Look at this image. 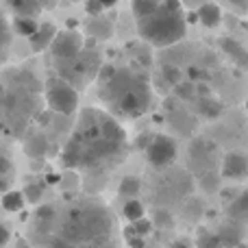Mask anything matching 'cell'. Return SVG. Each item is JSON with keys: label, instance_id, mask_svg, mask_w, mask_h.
Segmentation results:
<instances>
[{"label": "cell", "instance_id": "6da1fadb", "mask_svg": "<svg viewBox=\"0 0 248 248\" xmlns=\"http://www.w3.org/2000/svg\"><path fill=\"white\" fill-rule=\"evenodd\" d=\"M126 150V133L120 122L103 109L81 111L61 153V163L70 170H100Z\"/></svg>", "mask_w": 248, "mask_h": 248}, {"label": "cell", "instance_id": "7a4b0ae2", "mask_svg": "<svg viewBox=\"0 0 248 248\" xmlns=\"http://www.w3.org/2000/svg\"><path fill=\"white\" fill-rule=\"evenodd\" d=\"M98 96L116 120L140 118L153 105V87L146 74L126 65H107L98 70Z\"/></svg>", "mask_w": 248, "mask_h": 248}, {"label": "cell", "instance_id": "3957f363", "mask_svg": "<svg viewBox=\"0 0 248 248\" xmlns=\"http://www.w3.org/2000/svg\"><path fill=\"white\" fill-rule=\"evenodd\" d=\"M116 220L98 201H74L55 218V233L74 248L113 244Z\"/></svg>", "mask_w": 248, "mask_h": 248}, {"label": "cell", "instance_id": "277c9868", "mask_svg": "<svg viewBox=\"0 0 248 248\" xmlns=\"http://www.w3.org/2000/svg\"><path fill=\"white\" fill-rule=\"evenodd\" d=\"M187 31V20L179 0H161V7L144 20H137V33L144 42L166 48L181 42Z\"/></svg>", "mask_w": 248, "mask_h": 248}, {"label": "cell", "instance_id": "5b68a950", "mask_svg": "<svg viewBox=\"0 0 248 248\" xmlns=\"http://www.w3.org/2000/svg\"><path fill=\"white\" fill-rule=\"evenodd\" d=\"M44 103L48 111L59 116H72L78 109V90L61 77H52L44 83Z\"/></svg>", "mask_w": 248, "mask_h": 248}, {"label": "cell", "instance_id": "8992f818", "mask_svg": "<svg viewBox=\"0 0 248 248\" xmlns=\"http://www.w3.org/2000/svg\"><path fill=\"white\" fill-rule=\"evenodd\" d=\"M85 50V37H83L81 31L77 29H65V31H57L55 39H52L50 48V57L59 63H65V61H72L74 57H78Z\"/></svg>", "mask_w": 248, "mask_h": 248}, {"label": "cell", "instance_id": "52a82bcc", "mask_svg": "<svg viewBox=\"0 0 248 248\" xmlns=\"http://www.w3.org/2000/svg\"><path fill=\"white\" fill-rule=\"evenodd\" d=\"M176 141L170 135H155L146 146V159L153 168H168L176 159Z\"/></svg>", "mask_w": 248, "mask_h": 248}, {"label": "cell", "instance_id": "ba28073f", "mask_svg": "<svg viewBox=\"0 0 248 248\" xmlns=\"http://www.w3.org/2000/svg\"><path fill=\"white\" fill-rule=\"evenodd\" d=\"M222 179L229 181H246L248 179V155L244 153H227L222 159V168H220Z\"/></svg>", "mask_w": 248, "mask_h": 248}, {"label": "cell", "instance_id": "9c48e42d", "mask_svg": "<svg viewBox=\"0 0 248 248\" xmlns=\"http://www.w3.org/2000/svg\"><path fill=\"white\" fill-rule=\"evenodd\" d=\"M57 35V29L52 24H48V22H39L37 31H35L33 35L29 37V46L33 52H46L48 48H50L52 39H55Z\"/></svg>", "mask_w": 248, "mask_h": 248}, {"label": "cell", "instance_id": "30bf717a", "mask_svg": "<svg viewBox=\"0 0 248 248\" xmlns=\"http://www.w3.org/2000/svg\"><path fill=\"white\" fill-rule=\"evenodd\" d=\"M9 7V11L13 13V17H33L39 20V16L44 13L42 4L37 0H4Z\"/></svg>", "mask_w": 248, "mask_h": 248}, {"label": "cell", "instance_id": "8fae6325", "mask_svg": "<svg viewBox=\"0 0 248 248\" xmlns=\"http://www.w3.org/2000/svg\"><path fill=\"white\" fill-rule=\"evenodd\" d=\"M196 17L202 26H207V29H216V26L222 22V9H220L216 2H205V4L198 7Z\"/></svg>", "mask_w": 248, "mask_h": 248}, {"label": "cell", "instance_id": "7c38bea8", "mask_svg": "<svg viewBox=\"0 0 248 248\" xmlns=\"http://www.w3.org/2000/svg\"><path fill=\"white\" fill-rule=\"evenodd\" d=\"M26 205V198L22 194V189H7L4 194H0V207L9 214H17Z\"/></svg>", "mask_w": 248, "mask_h": 248}, {"label": "cell", "instance_id": "4fadbf2b", "mask_svg": "<svg viewBox=\"0 0 248 248\" xmlns=\"http://www.w3.org/2000/svg\"><path fill=\"white\" fill-rule=\"evenodd\" d=\"M227 214H229V218H233V220H242L244 216H248V189L240 192L231 202H229Z\"/></svg>", "mask_w": 248, "mask_h": 248}, {"label": "cell", "instance_id": "5bb4252c", "mask_svg": "<svg viewBox=\"0 0 248 248\" xmlns=\"http://www.w3.org/2000/svg\"><path fill=\"white\" fill-rule=\"evenodd\" d=\"M222 50L235 61L237 65H248V50L235 39H224L222 42Z\"/></svg>", "mask_w": 248, "mask_h": 248}, {"label": "cell", "instance_id": "9a60e30c", "mask_svg": "<svg viewBox=\"0 0 248 248\" xmlns=\"http://www.w3.org/2000/svg\"><path fill=\"white\" fill-rule=\"evenodd\" d=\"M11 172H13V161L4 148H0V194H4L11 183Z\"/></svg>", "mask_w": 248, "mask_h": 248}, {"label": "cell", "instance_id": "2e32d148", "mask_svg": "<svg viewBox=\"0 0 248 248\" xmlns=\"http://www.w3.org/2000/svg\"><path fill=\"white\" fill-rule=\"evenodd\" d=\"M37 26H39V20H33V17H13L11 22L13 35H20V37H26V39L37 31Z\"/></svg>", "mask_w": 248, "mask_h": 248}, {"label": "cell", "instance_id": "e0dca14e", "mask_svg": "<svg viewBox=\"0 0 248 248\" xmlns=\"http://www.w3.org/2000/svg\"><path fill=\"white\" fill-rule=\"evenodd\" d=\"M161 7V0H133L131 4V11L135 20H144L148 17L150 13H155L157 9Z\"/></svg>", "mask_w": 248, "mask_h": 248}, {"label": "cell", "instance_id": "ac0fdd59", "mask_svg": "<svg viewBox=\"0 0 248 248\" xmlns=\"http://www.w3.org/2000/svg\"><path fill=\"white\" fill-rule=\"evenodd\" d=\"M198 113L214 120L222 113V103H218L214 96H202V98H198Z\"/></svg>", "mask_w": 248, "mask_h": 248}, {"label": "cell", "instance_id": "d6986e66", "mask_svg": "<svg viewBox=\"0 0 248 248\" xmlns=\"http://www.w3.org/2000/svg\"><path fill=\"white\" fill-rule=\"evenodd\" d=\"M122 216L128 220V222H135L140 218H146V207L140 198H128L122 207Z\"/></svg>", "mask_w": 248, "mask_h": 248}, {"label": "cell", "instance_id": "ffe728a7", "mask_svg": "<svg viewBox=\"0 0 248 248\" xmlns=\"http://www.w3.org/2000/svg\"><path fill=\"white\" fill-rule=\"evenodd\" d=\"M11 42H13V29L9 24V20L0 13V59H4L11 48Z\"/></svg>", "mask_w": 248, "mask_h": 248}, {"label": "cell", "instance_id": "44dd1931", "mask_svg": "<svg viewBox=\"0 0 248 248\" xmlns=\"http://www.w3.org/2000/svg\"><path fill=\"white\" fill-rule=\"evenodd\" d=\"M140 189H141V181L137 179V176H124L120 187H118V192H120L122 196H126V198H137Z\"/></svg>", "mask_w": 248, "mask_h": 248}, {"label": "cell", "instance_id": "7402d4cb", "mask_svg": "<svg viewBox=\"0 0 248 248\" xmlns=\"http://www.w3.org/2000/svg\"><path fill=\"white\" fill-rule=\"evenodd\" d=\"M153 229H155L153 220H148V218H140V220H135V222H131V231H126V235H140V237H146V235H150V233H153Z\"/></svg>", "mask_w": 248, "mask_h": 248}, {"label": "cell", "instance_id": "603a6c76", "mask_svg": "<svg viewBox=\"0 0 248 248\" xmlns=\"http://www.w3.org/2000/svg\"><path fill=\"white\" fill-rule=\"evenodd\" d=\"M172 90H174L176 98L187 100V98H194V96H196V83L194 81H181V83H176Z\"/></svg>", "mask_w": 248, "mask_h": 248}, {"label": "cell", "instance_id": "cb8c5ba5", "mask_svg": "<svg viewBox=\"0 0 248 248\" xmlns=\"http://www.w3.org/2000/svg\"><path fill=\"white\" fill-rule=\"evenodd\" d=\"M161 77H163V81H166L170 87H174L176 83L183 81V72H181V68H176V65H163V68H161Z\"/></svg>", "mask_w": 248, "mask_h": 248}, {"label": "cell", "instance_id": "d4e9b609", "mask_svg": "<svg viewBox=\"0 0 248 248\" xmlns=\"http://www.w3.org/2000/svg\"><path fill=\"white\" fill-rule=\"evenodd\" d=\"M198 185L202 187V192H218L220 187V176L214 174V172H207V174H202L201 179H198Z\"/></svg>", "mask_w": 248, "mask_h": 248}, {"label": "cell", "instance_id": "484cf974", "mask_svg": "<svg viewBox=\"0 0 248 248\" xmlns=\"http://www.w3.org/2000/svg\"><path fill=\"white\" fill-rule=\"evenodd\" d=\"M42 192H44V185L42 183H31V185H26V187L22 189L26 202H39V198H42Z\"/></svg>", "mask_w": 248, "mask_h": 248}, {"label": "cell", "instance_id": "4316f807", "mask_svg": "<svg viewBox=\"0 0 248 248\" xmlns=\"http://www.w3.org/2000/svg\"><path fill=\"white\" fill-rule=\"evenodd\" d=\"M198 246L201 248H224V242L220 235H216V233H207V235H202L201 240H198Z\"/></svg>", "mask_w": 248, "mask_h": 248}, {"label": "cell", "instance_id": "83f0119b", "mask_svg": "<svg viewBox=\"0 0 248 248\" xmlns=\"http://www.w3.org/2000/svg\"><path fill=\"white\" fill-rule=\"evenodd\" d=\"M44 248H74L70 242H65L61 235H57V233H50V235L44 240Z\"/></svg>", "mask_w": 248, "mask_h": 248}, {"label": "cell", "instance_id": "f1b7e54d", "mask_svg": "<svg viewBox=\"0 0 248 248\" xmlns=\"http://www.w3.org/2000/svg\"><path fill=\"white\" fill-rule=\"evenodd\" d=\"M172 222H174V220H172V216H170V211H157V214H155V220H153V224H155V229H159L161 227V224H166V227H172Z\"/></svg>", "mask_w": 248, "mask_h": 248}, {"label": "cell", "instance_id": "f546056e", "mask_svg": "<svg viewBox=\"0 0 248 248\" xmlns=\"http://www.w3.org/2000/svg\"><path fill=\"white\" fill-rule=\"evenodd\" d=\"M85 9H87V13H90V16H94V17H98L100 13L105 11V7L100 2H96V0H87Z\"/></svg>", "mask_w": 248, "mask_h": 248}, {"label": "cell", "instance_id": "4dcf8cb0", "mask_svg": "<svg viewBox=\"0 0 248 248\" xmlns=\"http://www.w3.org/2000/svg\"><path fill=\"white\" fill-rule=\"evenodd\" d=\"M11 242V231L7 229V224L0 222V248H7Z\"/></svg>", "mask_w": 248, "mask_h": 248}, {"label": "cell", "instance_id": "1f68e13d", "mask_svg": "<svg viewBox=\"0 0 248 248\" xmlns=\"http://www.w3.org/2000/svg\"><path fill=\"white\" fill-rule=\"evenodd\" d=\"M126 237H128V244H131V248H144L146 237H140V235H126Z\"/></svg>", "mask_w": 248, "mask_h": 248}, {"label": "cell", "instance_id": "d6a6232c", "mask_svg": "<svg viewBox=\"0 0 248 248\" xmlns=\"http://www.w3.org/2000/svg\"><path fill=\"white\" fill-rule=\"evenodd\" d=\"M39 4H42L44 11H52V9H57V4H59V0H37Z\"/></svg>", "mask_w": 248, "mask_h": 248}, {"label": "cell", "instance_id": "836d02e7", "mask_svg": "<svg viewBox=\"0 0 248 248\" xmlns=\"http://www.w3.org/2000/svg\"><path fill=\"white\" fill-rule=\"evenodd\" d=\"M172 248H192V242L185 240V237H183V240H176V242H174V246H172Z\"/></svg>", "mask_w": 248, "mask_h": 248}, {"label": "cell", "instance_id": "e575fe53", "mask_svg": "<svg viewBox=\"0 0 248 248\" xmlns=\"http://www.w3.org/2000/svg\"><path fill=\"white\" fill-rule=\"evenodd\" d=\"M96 2H100V4H103V7H105V9H107V7H113V4H116L118 0H96Z\"/></svg>", "mask_w": 248, "mask_h": 248}, {"label": "cell", "instance_id": "d590c367", "mask_svg": "<svg viewBox=\"0 0 248 248\" xmlns=\"http://www.w3.org/2000/svg\"><path fill=\"white\" fill-rule=\"evenodd\" d=\"M231 2H233V4H237L240 9H244L246 4H248V0H231Z\"/></svg>", "mask_w": 248, "mask_h": 248}, {"label": "cell", "instance_id": "8d00e7d4", "mask_svg": "<svg viewBox=\"0 0 248 248\" xmlns=\"http://www.w3.org/2000/svg\"><path fill=\"white\" fill-rule=\"evenodd\" d=\"M246 109H248V100H246Z\"/></svg>", "mask_w": 248, "mask_h": 248}]
</instances>
